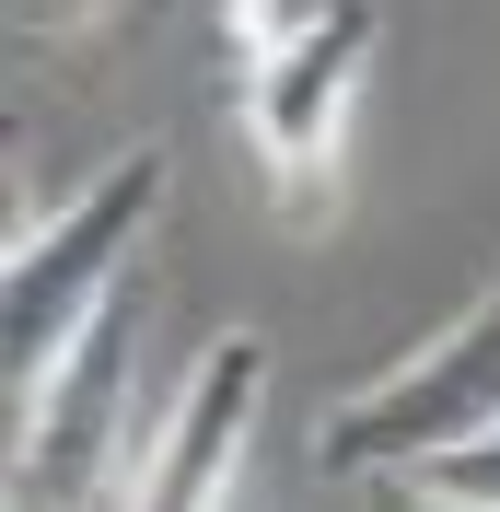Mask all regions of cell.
<instances>
[{"instance_id": "obj_1", "label": "cell", "mask_w": 500, "mask_h": 512, "mask_svg": "<svg viewBox=\"0 0 500 512\" xmlns=\"http://www.w3.org/2000/svg\"><path fill=\"white\" fill-rule=\"evenodd\" d=\"M221 47H233V117H245V152L280 198V222L314 233L338 210V163H349V117H361V82H373L384 47V0H221Z\"/></svg>"}, {"instance_id": "obj_2", "label": "cell", "mask_w": 500, "mask_h": 512, "mask_svg": "<svg viewBox=\"0 0 500 512\" xmlns=\"http://www.w3.org/2000/svg\"><path fill=\"white\" fill-rule=\"evenodd\" d=\"M152 210H163V152L152 140H128L59 210H12V268H0V408L12 419L59 384L82 326L128 291V256L152 245Z\"/></svg>"}, {"instance_id": "obj_3", "label": "cell", "mask_w": 500, "mask_h": 512, "mask_svg": "<svg viewBox=\"0 0 500 512\" xmlns=\"http://www.w3.org/2000/svg\"><path fill=\"white\" fill-rule=\"evenodd\" d=\"M477 431H500V268L431 350H407L349 408L314 419V466L326 478H419V466H442Z\"/></svg>"}, {"instance_id": "obj_4", "label": "cell", "mask_w": 500, "mask_h": 512, "mask_svg": "<svg viewBox=\"0 0 500 512\" xmlns=\"http://www.w3.org/2000/svg\"><path fill=\"white\" fill-rule=\"evenodd\" d=\"M128 419H140V280L82 326V350L59 361V384L12 419V512H128L140 501Z\"/></svg>"}, {"instance_id": "obj_5", "label": "cell", "mask_w": 500, "mask_h": 512, "mask_svg": "<svg viewBox=\"0 0 500 512\" xmlns=\"http://www.w3.org/2000/svg\"><path fill=\"white\" fill-rule=\"evenodd\" d=\"M256 396H268V338L256 326H221L210 350L187 361L175 408L152 419V454H140V501L128 512H233L256 443Z\"/></svg>"}, {"instance_id": "obj_6", "label": "cell", "mask_w": 500, "mask_h": 512, "mask_svg": "<svg viewBox=\"0 0 500 512\" xmlns=\"http://www.w3.org/2000/svg\"><path fill=\"white\" fill-rule=\"evenodd\" d=\"M117 12L128 0H12V35H24V47H94Z\"/></svg>"}, {"instance_id": "obj_7", "label": "cell", "mask_w": 500, "mask_h": 512, "mask_svg": "<svg viewBox=\"0 0 500 512\" xmlns=\"http://www.w3.org/2000/svg\"><path fill=\"white\" fill-rule=\"evenodd\" d=\"M419 478H431L442 501H466V512H500V431H477V443H454L442 466H419Z\"/></svg>"}, {"instance_id": "obj_8", "label": "cell", "mask_w": 500, "mask_h": 512, "mask_svg": "<svg viewBox=\"0 0 500 512\" xmlns=\"http://www.w3.org/2000/svg\"><path fill=\"white\" fill-rule=\"evenodd\" d=\"M361 512H466V501H442L431 478H373V501Z\"/></svg>"}]
</instances>
